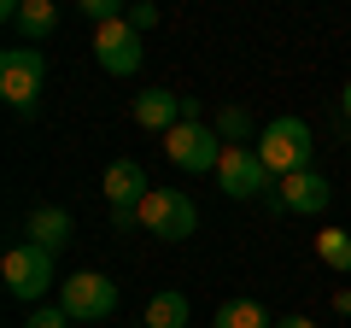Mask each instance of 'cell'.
I'll return each instance as SVG.
<instances>
[{"label":"cell","instance_id":"cell-1","mask_svg":"<svg viewBox=\"0 0 351 328\" xmlns=\"http://www.w3.org/2000/svg\"><path fill=\"white\" fill-rule=\"evenodd\" d=\"M258 159L269 164V176H299V170H311V159H316L311 124L304 117H276L258 135Z\"/></svg>","mask_w":351,"mask_h":328},{"label":"cell","instance_id":"cell-2","mask_svg":"<svg viewBox=\"0 0 351 328\" xmlns=\"http://www.w3.org/2000/svg\"><path fill=\"white\" fill-rule=\"evenodd\" d=\"M0 276H6V293L24 305H41L53 288H59V276H53V253H41L36 240H24V246H12V253L0 258Z\"/></svg>","mask_w":351,"mask_h":328},{"label":"cell","instance_id":"cell-3","mask_svg":"<svg viewBox=\"0 0 351 328\" xmlns=\"http://www.w3.org/2000/svg\"><path fill=\"white\" fill-rule=\"evenodd\" d=\"M41 82H47V59H41V47H6V53H0V94H6V106H12L18 117L36 112Z\"/></svg>","mask_w":351,"mask_h":328},{"label":"cell","instance_id":"cell-4","mask_svg":"<svg viewBox=\"0 0 351 328\" xmlns=\"http://www.w3.org/2000/svg\"><path fill=\"white\" fill-rule=\"evenodd\" d=\"M59 311L71 323H106L117 311V281L100 276V270H76V276L59 281Z\"/></svg>","mask_w":351,"mask_h":328},{"label":"cell","instance_id":"cell-5","mask_svg":"<svg viewBox=\"0 0 351 328\" xmlns=\"http://www.w3.org/2000/svg\"><path fill=\"white\" fill-rule=\"evenodd\" d=\"M141 229L158 235V240H188L193 229H199V205L182 188H152L147 200H141Z\"/></svg>","mask_w":351,"mask_h":328},{"label":"cell","instance_id":"cell-6","mask_svg":"<svg viewBox=\"0 0 351 328\" xmlns=\"http://www.w3.org/2000/svg\"><path fill=\"white\" fill-rule=\"evenodd\" d=\"M164 159H170L176 170H188V176H205V170L217 176V164H223V135L205 129V124H176L170 135H164Z\"/></svg>","mask_w":351,"mask_h":328},{"label":"cell","instance_id":"cell-7","mask_svg":"<svg viewBox=\"0 0 351 328\" xmlns=\"http://www.w3.org/2000/svg\"><path fill=\"white\" fill-rule=\"evenodd\" d=\"M217 188H223L228 200H258V194H269V164L258 159V147H223Z\"/></svg>","mask_w":351,"mask_h":328},{"label":"cell","instance_id":"cell-8","mask_svg":"<svg viewBox=\"0 0 351 328\" xmlns=\"http://www.w3.org/2000/svg\"><path fill=\"white\" fill-rule=\"evenodd\" d=\"M94 59H100V71H112V76H135L141 59H147V53H141V30H129V18L94 30Z\"/></svg>","mask_w":351,"mask_h":328},{"label":"cell","instance_id":"cell-9","mask_svg":"<svg viewBox=\"0 0 351 328\" xmlns=\"http://www.w3.org/2000/svg\"><path fill=\"white\" fill-rule=\"evenodd\" d=\"M328 200H334V188H328V176H316V170L281 176V188H276V211H293V217H316V211H328Z\"/></svg>","mask_w":351,"mask_h":328},{"label":"cell","instance_id":"cell-10","mask_svg":"<svg viewBox=\"0 0 351 328\" xmlns=\"http://www.w3.org/2000/svg\"><path fill=\"white\" fill-rule=\"evenodd\" d=\"M100 188H106V200H112V211H141V200L152 194V182H147V170H141L135 159H112Z\"/></svg>","mask_w":351,"mask_h":328},{"label":"cell","instance_id":"cell-11","mask_svg":"<svg viewBox=\"0 0 351 328\" xmlns=\"http://www.w3.org/2000/svg\"><path fill=\"white\" fill-rule=\"evenodd\" d=\"M29 240H36L41 253H64L76 240V217L64 211V205H36V211H29Z\"/></svg>","mask_w":351,"mask_h":328},{"label":"cell","instance_id":"cell-12","mask_svg":"<svg viewBox=\"0 0 351 328\" xmlns=\"http://www.w3.org/2000/svg\"><path fill=\"white\" fill-rule=\"evenodd\" d=\"M135 124H141V129H158V135H170V129L182 124V94H170V89L135 94Z\"/></svg>","mask_w":351,"mask_h":328},{"label":"cell","instance_id":"cell-13","mask_svg":"<svg viewBox=\"0 0 351 328\" xmlns=\"http://www.w3.org/2000/svg\"><path fill=\"white\" fill-rule=\"evenodd\" d=\"M6 24H18V36H29V47H36L41 36L59 30V6L53 0H12L6 6Z\"/></svg>","mask_w":351,"mask_h":328},{"label":"cell","instance_id":"cell-14","mask_svg":"<svg viewBox=\"0 0 351 328\" xmlns=\"http://www.w3.org/2000/svg\"><path fill=\"white\" fill-rule=\"evenodd\" d=\"M188 299H182V293H152L147 299V323L141 328H188Z\"/></svg>","mask_w":351,"mask_h":328},{"label":"cell","instance_id":"cell-15","mask_svg":"<svg viewBox=\"0 0 351 328\" xmlns=\"http://www.w3.org/2000/svg\"><path fill=\"white\" fill-rule=\"evenodd\" d=\"M217 328H276V323H269V311L258 299H223L217 305Z\"/></svg>","mask_w":351,"mask_h":328},{"label":"cell","instance_id":"cell-16","mask_svg":"<svg viewBox=\"0 0 351 328\" xmlns=\"http://www.w3.org/2000/svg\"><path fill=\"white\" fill-rule=\"evenodd\" d=\"M316 258H322L334 276H351V235L346 229H322V235H316Z\"/></svg>","mask_w":351,"mask_h":328},{"label":"cell","instance_id":"cell-17","mask_svg":"<svg viewBox=\"0 0 351 328\" xmlns=\"http://www.w3.org/2000/svg\"><path fill=\"white\" fill-rule=\"evenodd\" d=\"M217 135H228L234 147H246V135H252V112H246V106H223V112H217Z\"/></svg>","mask_w":351,"mask_h":328},{"label":"cell","instance_id":"cell-18","mask_svg":"<svg viewBox=\"0 0 351 328\" xmlns=\"http://www.w3.org/2000/svg\"><path fill=\"white\" fill-rule=\"evenodd\" d=\"M82 18H88L94 30H106V24H117V18H129V12L117 6V0H82Z\"/></svg>","mask_w":351,"mask_h":328},{"label":"cell","instance_id":"cell-19","mask_svg":"<svg viewBox=\"0 0 351 328\" xmlns=\"http://www.w3.org/2000/svg\"><path fill=\"white\" fill-rule=\"evenodd\" d=\"M24 328H71V316L59 311V305H36V311H29V323Z\"/></svg>","mask_w":351,"mask_h":328},{"label":"cell","instance_id":"cell-20","mask_svg":"<svg viewBox=\"0 0 351 328\" xmlns=\"http://www.w3.org/2000/svg\"><path fill=\"white\" fill-rule=\"evenodd\" d=\"M152 24H158V6H147V0L129 6V30H152Z\"/></svg>","mask_w":351,"mask_h":328},{"label":"cell","instance_id":"cell-21","mask_svg":"<svg viewBox=\"0 0 351 328\" xmlns=\"http://www.w3.org/2000/svg\"><path fill=\"white\" fill-rule=\"evenodd\" d=\"M334 311H339V316H351V288H339V293H334Z\"/></svg>","mask_w":351,"mask_h":328},{"label":"cell","instance_id":"cell-22","mask_svg":"<svg viewBox=\"0 0 351 328\" xmlns=\"http://www.w3.org/2000/svg\"><path fill=\"white\" fill-rule=\"evenodd\" d=\"M276 328H316V323H311V316H281Z\"/></svg>","mask_w":351,"mask_h":328},{"label":"cell","instance_id":"cell-23","mask_svg":"<svg viewBox=\"0 0 351 328\" xmlns=\"http://www.w3.org/2000/svg\"><path fill=\"white\" fill-rule=\"evenodd\" d=\"M339 112H346V124H351V82H346V94H339Z\"/></svg>","mask_w":351,"mask_h":328}]
</instances>
